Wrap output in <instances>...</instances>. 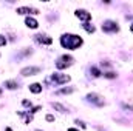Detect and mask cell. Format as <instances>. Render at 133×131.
<instances>
[{
	"mask_svg": "<svg viewBox=\"0 0 133 131\" xmlns=\"http://www.w3.org/2000/svg\"><path fill=\"white\" fill-rule=\"evenodd\" d=\"M82 43H84V40H82V37L77 35V34H68L66 33V34H62V35H61V45H62V48H65V49L74 51V49L81 48Z\"/></svg>",
	"mask_w": 133,
	"mask_h": 131,
	"instance_id": "cell-1",
	"label": "cell"
},
{
	"mask_svg": "<svg viewBox=\"0 0 133 131\" xmlns=\"http://www.w3.org/2000/svg\"><path fill=\"white\" fill-rule=\"evenodd\" d=\"M70 76L68 74H62V72H53L50 77H46L45 83H50V85H64L66 82H70Z\"/></svg>",
	"mask_w": 133,
	"mask_h": 131,
	"instance_id": "cell-2",
	"label": "cell"
},
{
	"mask_svg": "<svg viewBox=\"0 0 133 131\" xmlns=\"http://www.w3.org/2000/svg\"><path fill=\"white\" fill-rule=\"evenodd\" d=\"M73 63H74V57H73V56H68V54H64V56H61V57L57 59L56 68H57V69H65L68 66H71Z\"/></svg>",
	"mask_w": 133,
	"mask_h": 131,
	"instance_id": "cell-3",
	"label": "cell"
},
{
	"mask_svg": "<svg viewBox=\"0 0 133 131\" xmlns=\"http://www.w3.org/2000/svg\"><path fill=\"white\" fill-rule=\"evenodd\" d=\"M102 31L107 33V34L118 33V31H119V25H118V22H115V20H105V22L102 23Z\"/></svg>",
	"mask_w": 133,
	"mask_h": 131,
	"instance_id": "cell-4",
	"label": "cell"
},
{
	"mask_svg": "<svg viewBox=\"0 0 133 131\" xmlns=\"http://www.w3.org/2000/svg\"><path fill=\"white\" fill-rule=\"evenodd\" d=\"M87 102H90V103H93V105H96V106H104V97L98 94V93H88L87 94Z\"/></svg>",
	"mask_w": 133,
	"mask_h": 131,
	"instance_id": "cell-5",
	"label": "cell"
},
{
	"mask_svg": "<svg viewBox=\"0 0 133 131\" xmlns=\"http://www.w3.org/2000/svg\"><path fill=\"white\" fill-rule=\"evenodd\" d=\"M74 16H76L79 20H82L84 23H87V22L91 20V12H88L87 9H76V11H74Z\"/></svg>",
	"mask_w": 133,
	"mask_h": 131,
	"instance_id": "cell-6",
	"label": "cell"
},
{
	"mask_svg": "<svg viewBox=\"0 0 133 131\" xmlns=\"http://www.w3.org/2000/svg\"><path fill=\"white\" fill-rule=\"evenodd\" d=\"M39 72H40V68H39V66H25V68H22V71H20V74H22L23 77L36 76V74H39Z\"/></svg>",
	"mask_w": 133,
	"mask_h": 131,
	"instance_id": "cell-7",
	"label": "cell"
},
{
	"mask_svg": "<svg viewBox=\"0 0 133 131\" xmlns=\"http://www.w3.org/2000/svg\"><path fill=\"white\" fill-rule=\"evenodd\" d=\"M34 40L40 45H51L53 43V39L48 35V34H36L34 35Z\"/></svg>",
	"mask_w": 133,
	"mask_h": 131,
	"instance_id": "cell-8",
	"label": "cell"
},
{
	"mask_svg": "<svg viewBox=\"0 0 133 131\" xmlns=\"http://www.w3.org/2000/svg\"><path fill=\"white\" fill-rule=\"evenodd\" d=\"M16 12L22 16V14H39L40 11L37 8H33V6H19L16 9Z\"/></svg>",
	"mask_w": 133,
	"mask_h": 131,
	"instance_id": "cell-9",
	"label": "cell"
},
{
	"mask_svg": "<svg viewBox=\"0 0 133 131\" xmlns=\"http://www.w3.org/2000/svg\"><path fill=\"white\" fill-rule=\"evenodd\" d=\"M25 25H26L28 28H31V30H36V28L39 26V22H37L34 17H30V16H28V17H25Z\"/></svg>",
	"mask_w": 133,
	"mask_h": 131,
	"instance_id": "cell-10",
	"label": "cell"
},
{
	"mask_svg": "<svg viewBox=\"0 0 133 131\" xmlns=\"http://www.w3.org/2000/svg\"><path fill=\"white\" fill-rule=\"evenodd\" d=\"M42 88H43L42 83H37V82L30 85V91H31L33 94H39V93H42Z\"/></svg>",
	"mask_w": 133,
	"mask_h": 131,
	"instance_id": "cell-11",
	"label": "cell"
},
{
	"mask_svg": "<svg viewBox=\"0 0 133 131\" xmlns=\"http://www.w3.org/2000/svg\"><path fill=\"white\" fill-rule=\"evenodd\" d=\"M19 116H20V117L23 119V122H25V123H30V122L33 120V114H31L30 111H26V113L20 111V113H19Z\"/></svg>",
	"mask_w": 133,
	"mask_h": 131,
	"instance_id": "cell-12",
	"label": "cell"
},
{
	"mask_svg": "<svg viewBox=\"0 0 133 131\" xmlns=\"http://www.w3.org/2000/svg\"><path fill=\"white\" fill-rule=\"evenodd\" d=\"M3 86L8 88V90H17V88H19V83H17L16 80H6V82L3 83Z\"/></svg>",
	"mask_w": 133,
	"mask_h": 131,
	"instance_id": "cell-13",
	"label": "cell"
},
{
	"mask_svg": "<svg viewBox=\"0 0 133 131\" xmlns=\"http://www.w3.org/2000/svg\"><path fill=\"white\" fill-rule=\"evenodd\" d=\"M51 105H53V108H54V110H57V111H59V113H62V114H65V113H68V110H66V108L64 106V105H62V103L53 102Z\"/></svg>",
	"mask_w": 133,
	"mask_h": 131,
	"instance_id": "cell-14",
	"label": "cell"
},
{
	"mask_svg": "<svg viewBox=\"0 0 133 131\" xmlns=\"http://www.w3.org/2000/svg\"><path fill=\"white\" fill-rule=\"evenodd\" d=\"M82 28H84V30H85L88 34H93L95 31H96V28H95L91 23H88V22H87V23H84V25H82Z\"/></svg>",
	"mask_w": 133,
	"mask_h": 131,
	"instance_id": "cell-15",
	"label": "cell"
},
{
	"mask_svg": "<svg viewBox=\"0 0 133 131\" xmlns=\"http://www.w3.org/2000/svg\"><path fill=\"white\" fill-rule=\"evenodd\" d=\"M90 74H91L93 77H101V76H102V72H101V69L98 66H91V68H90Z\"/></svg>",
	"mask_w": 133,
	"mask_h": 131,
	"instance_id": "cell-16",
	"label": "cell"
},
{
	"mask_svg": "<svg viewBox=\"0 0 133 131\" xmlns=\"http://www.w3.org/2000/svg\"><path fill=\"white\" fill-rule=\"evenodd\" d=\"M74 91V88L73 86H68V88H62V90H59L56 94H71Z\"/></svg>",
	"mask_w": 133,
	"mask_h": 131,
	"instance_id": "cell-17",
	"label": "cell"
},
{
	"mask_svg": "<svg viewBox=\"0 0 133 131\" xmlns=\"http://www.w3.org/2000/svg\"><path fill=\"white\" fill-rule=\"evenodd\" d=\"M102 76H104L105 79H116V76H118V74H116V72H113V71H108V72H104Z\"/></svg>",
	"mask_w": 133,
	"mask_h": 131,
	"instance_id": "cell-18",
	"label": "cell"
},
{
	"mask_svg": "<svg viewBox=\"0 0 133 131\" xmlns=\"http://www.w3.org/2000/svg\"><path fill=\"white\" fill-rule=\"evenodd\" d=\"M6 43H8V40H6V37H5V35H2V34H0V46H5V45H6Z\"/></svg>",
	"mask_w": 133,
	"mask_h": 131,
	"instance_id": "cell-19",
	"label": "cell"
},
{
	"mask_svg": "<svg viewBox=\"0 0 133 131\" xmlns=\"http://www.w3.org/2000/svg\"><path fill=\"white\" fill-rule=\"evenodd\" d=\"M45 119H46V122H54V120H56L53 114H46V116H45Z\"/></svg>",
	"mask_w": 133,
	"mask_h": 131,
	"instance_id": "cell-20",
	"label": "cell"
},
{
	"mask_svg": "<svg viewBox=\"0 0 133 131\" xmlns=\"http://www.w3.org/2000/svg\"><path fill=\"white\" fill-rule=\"evenodd\" d=\"M74 123H77V125H79L81 128H87V125H85V123H84L82 120H74Z\"/></svg>",
	"mask_w": 133,
	"mask_h": 131,
	"instance_id": "cell-21",
	"label": "cell"
},
{
	"mask_svg": "<svg viewBox=\"0 0 133 131\" xmlns=\"http://www.w3.org/2000/svg\"><path fill=\"white\" fill-rule=\"evenodd\" d=\"M22 105H23V106H31V102L26 100V99H23V100H22Z\"/></svg>",
	"mask_w": 133,
	"mask_h": 131,
	"instance_id": "cell-22",
	"label": "cell"
},
{
	"mask_svg": "<svg viewBox=\"0 0 133 131\" xmlns=\"http://www.w3.org/2000/svg\"><path fill=\"white\" fill-rule=\"evenodd\" d=\"M40 108H42L40 105H39V106H34V108L31 110V111H30V113H31V114H34V113H37V111H40Z\"/></svg>",
	"mask_w": 133,
	"mask_h": 131,
	"instance_id": "cell-23",
	"label": "cell"
},
{
	"mask_svg": "<svg viewBox=\"0 0 133 131\" xmlns=\"http://www.w3.org/2000/svg\"><path fill=\"white\" fill-rule=\"evenodd\" d=\"M122 106H124L125 110H130V111H133V105H129V103H122Z\"/></svg>",
	"mask_w": 133,
	"mask_h": 131,
	"instance_id": "cell-24",
	"label": "cell"
},
{
	"mask_svg": "<svg viewBox=\"0 0 133 131\" xmlns=\"http://www.w3.org/2000/svg\"><path fill=\"white\" fill-rule=\"evenodd\" d=\"M68 131H79L77 128H68Z\"/></svg>",
	"mask_w": 133,
	"mask_h": 131,
	"instance_id": "cell-25",
	"label": "cell"
},
{
	"mask_svg": "<svg viewBox=\"0 0 133 131\" xmlns=\"http://www.w3.org/2000/svg\"><path fill=\"white\" fill-rule=\"evenodd\" d=\"M130 31H132V33H133V23H132V25H130Z\"/></svg>",
	"mask_w": 133,
	"mask_h": 131,
	"instance_id": "cell-26",
	"label": "cell"
},
{
	"mask_svg": "<svg viewBox=\"0 0 133 131\" xmlns=\"http://www.w3.org/2000/svg\"><path fill=\"white\" fill-rule=\"evenodd\" d=\"M6 131H12V130H11V128H9V127H8V128H6Z\"/></svg>",
	"mask_w": 133,
	"mask_h": 131,
	"instance_id": "cell-27",
	"label": "cell"
},
{
	"mask_svg": "<svg viewBox=\"0 0 133 131\" xmlns=\"http://www.w3.org/2000/svg\"><path fill=\"white\" fill-rule=\"evenodd\" d=\"M0 93H2V88H0Z\"/></svg>",
	"mask_w": 133,
	"mask_h": 131,
	"instance_id": "cell-28",
	"label": "cell"
},
{
	"mask_svg": "<svg viewBox=\"0 0 133 131\" xmlns=\"http://www.w3.org/2000/svg\"><path fill=\"white\" fill-rule=\"evenodd\" d=\"M37 131H40V130H37Z\"/></svg>",
	"mask_w": 133,
	"mask_h": 131,
	"instance_id": "cell-29",
	"label": "cell"
}]
</instances>
